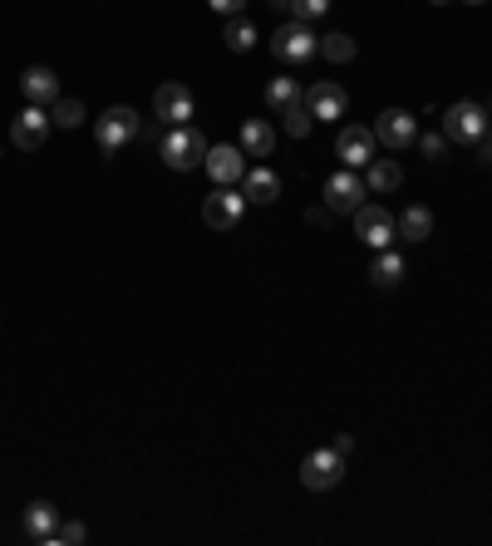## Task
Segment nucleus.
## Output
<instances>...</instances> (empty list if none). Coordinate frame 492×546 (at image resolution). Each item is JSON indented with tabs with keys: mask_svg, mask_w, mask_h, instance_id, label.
Segmentation results:
<instances>
[{
	"mask_svg": "<svg viewBox=\"0 0 492 546\" xmlns=\"http://www.w3.org/2000/svg\"><path fill=\"white\" fill-rule=\"evenodd\" d=\"M246 212V192L237 187H217L207 202H202V217H207V227H217V232H232L237 222H242Z\"/></svg>",
	"mask_w": 492,
	"mask_h": 546,
	"instance_id": "nucleus-11",
	"label": "nucleus"
},
{
	"mask_svg": "<svg viewBox=\"0 0 492 546\" xmlns=\"http://www.w3.org/2000/svg\"><path fill=\"white\" fill-rule=\"evenodd\" d=\"M320 55L330 64H350L355 55H360V45L350 40V35H320Z\"/></svg>",
	"mask_w": 492,
	"mask_h": 546,
	"instance_id": "nucleus-24",
	"label": "nucleus"
},
{
	"mask_svg": "<svg viewBox=\"0 0 492 546\" xmlns=\"http://www.w3.org/2000/svg\"><path fill=\"white\" fill-rule=\"evenodd\" d=\"M79 542H89V527H84V522H60L55 546H79Z\"/></svg>",
	"mask_w": 492,
	"mask_h": 546,
	"instance_id": "nucleus-27",
	"label": "nucleus"
},
{
	"mask_svg": "<svg viewBox=\"0 0 492 546\" xmlns=\"http://www.w3.org/2000/svg\"><path fill=\"white\" fill-rule=\"evenodd\" d=\"M50 138V109H40V104H25L15 119H10V143L20 148V153H40V143Z\"/></svg>",
	"mask_w": 492,
	"mask_h": 546,
	"instance_id": "nucleus-8",
	"label": "nucleus"
},
{
	"mask_svg": "<svg viewBox=\"0 0 492 546\" xmlns=\"http://www.w3.org/2000/svg\"><path fill=\"white\" fill-rule=\"evenodd\" d=\"M374 148H379V138H374V128H365V123H350L335 138V158L345 168H355V173H365L369 163H374Z\"/></svg>",
	"mask_w": 492,
	"mask_h": 546,
	"instance_id": "nucleus-6",
	"label": "nucleus"
},
{
	"mask_svg": "<svg viewBox=\"0 0 492 546\" xmlns=\"http://www.w3.org/2000/svg\"><path fill=\"white\" fill-rule=\"evenodd\" d=\"M374 138H379L384 148L404 153L409 143H419V123H414V114H404V109H384V114L374 119Z\"/></svg>",
	"mask_w": 492,
	"mask_h": 546,
	"instance_id": "nucleus-13",
	"label": "nucleus"
},
{
	"mask_svg": "<svg viewBox=\"0 0 492 546\" xmlns=\"http://www.w3.org/2000/svg\"><path fill=\"white\" fill-rule=\"evenodd\" d=\"M50 123H55V128H79V123H84V104H79V99H55Z\"/></svg>",
	"mask_w": 492,
	"mask_h": 546,
	"instance_id": "nucleus-25",
	"label": "nucleus"
},
{
	"mask_svg": "<svg viewBox=\"0 0 492 546\" xmlns=\"http://www.w3.org/2000/svg\"><path fill=\"white\" fill-rule=\"evenodd\" d=\"M394 227H399L404 242H429L433 237V212L429 207H404V212L394 217Z\"/></svg>",
	"mask_w": 492,
	"mask_h": 546,
	"instance_id": "nucleus-19",
	"label": "nucleus"
},
{
	"mask_svg": "<svg viewBox=\"0 0 492 546\" xmlns=\"http://www.w3.org/2000/svg\"><path fill=\"white\" fill-rule=\"evenodd\" d=\"M325 207L330 212H360L365 207V173L355 168H340L325 178Z\"/></svg>",
	"mask_w": 492,
	"mask_h": 546,
	"instance_id": "nucleus-9",
	"label": "nucleus"
},
{
	"mask_svg": "<svg viewBox=\"0 0 492 546\" xmlns=\"http://www.w3.org/2000/svg\"><path fill=\"white\" fill-rule=\"evenodd\" d=\"M153 114L168 123V128H178L197 114V99H192V89H187L183 79H168V84H158V94H153Z\"/></svg>",
	"mask_w": 492,
	"mask_h": 546,
	"instance_id": "nucleus-7",
	"label": "nucleus"
},
{
	"mask_svg": "<svg viewBox=\"0 0 492 546\" xmlns=\"http://www.w3.org/2000/svg\"><path fill=\"white\" fill-rule=\"evenodd\" d=\"M478 148H483V163H492V128H488V138H483Z\"/></svg>",
	"mask_w": 492,
	"mask_h": 546,
	"instance_id": "nucleus-32",
	"label": "nucleus"
},
{
	"mask_svg": "<svg viewBox=\"0 0 492 546\" xmlns=\"http://www.w3.org/2000/svg\"><path fill=\"white\" fill-rule=\"evenodd\" d=\"M468 5H488V0H468Z\"/></svg>",
	"mask_w": 492,
	"mask_h": 546,
	"instance_id": "nucleus-33",
	"label": "nucleus"
},
{
	"mask_svg": "<svg viewBox=\"0 0 492 546\" xmlns=\"http://www.w3.org/2000/svg\"><path fill=\"white\" fill-rule=\"evenodd\" d=\"M20 527H25V542L55 546V532H60V507H55V502H30Z\"/></svg>",
	"mask_w": 492,
	"mask_h": 546,
	"instance_id": "nucleus-16",
	"label": "nucleus"
},
{
	"mask_svg": "<svg viewBox=\"0 0 492 546\" xmlns=\"http://www.w3.org/2000/svg\"><path fill=\"white\" fill-rule=\"evenodd\" d=\"M355 237L365 246H374V251H384V246L399 242V227H394V212H384V207H360L355 212Z\"/></svg>",
	"mask_w": 492,
	"mask_h": 546,
	"instance_id": "nucleus-10",
	"label": "nucleus"
},
{
	"mask_svg": "<svg viewBox=\"0 0 492 546\" xmlns=\"http://www.w3.org/2000/svg\"><path fill=\"white\" fill-rule=\"evenodd\" d=\"M20 94H25V104L55 109V99H60V74L45 69V64H30V69L20 74Z\"/></svg>",
	"mask_w": 492,
	"mask_h": 546,
	"instance_id": "nucleus-15",
	"label": "nucleus"
},
{
	"mask_svg": "<svg viewBox=\"0 0 492 546\" xmlns=\"http://www.w3.org/2000/svg\"><path fill=\"white\" fill-rule=\"evenodd\" d=\"M369 276H374V286H384V291H389V286H399L409 271H404V256H399L394 246H384V251L374 256V271H369Z\"/></svg>",
	"mask_w": 492,
	"mask_h": 546,
	"instance_id": "nucleus-22",
	"label": "nucleus"
},
{
	"mask_svg": "<svg viewBox=\"0 0 492 546\" xmlns=\"http://www.w3.org/2000/svg\"><path fill=\"white\" fill-rule=\"evenodd\" d=\"M138 138V114L128 109V104H114V109H104L99 123H94V143H99V153L104 158H114L119 148H128Z\"/></svg>",
	"mask_w": 492,
	"mask_h": 546,
	"instance_id": "nucleus-4",
	"label": "nucleus"
},
{
	"mask_svg": "<svg viewBox=\"0 0 492 546\" xmlns=\"http://www.w3.org/2000/svg\"><path fill=\"white\" fill-rule=\"evenodd\" d=\"M419 153H424V158H433V163H438V158L448 153V138H443V133H419Z\"/></svg>",
	"mask_w": 492,
	"mask_h": 546,
	"instance_id": "nucleus-28",
	"label": "nucleus"
},
{
	"mask_svg": "<svg viewBox=\"0 0 492 546\" xmlns=\"http://www.w3.org/2000/svg\"><path fill=\"white\" fill-rule=\"evenodd\" d=\"M306 109H310V119H345V109H350V94L335 84V79H315L306 89Z\"/></svg>",
	"mask_w": 492,
	"mask_h": 546,
	"instance_id": "nucleus-14",
	"label": "nucleus"
},
{
	"mask_svg": "<svg viewBox=\"0 0 492 546\" xmlns=\"http://www.w3.org/2000/svg\"><path fill=\"white\" fill-rule=\"evenodd\" d=\"M301 104H306V84L301 79H286L281 74V79L266 84V109L271 114H286V109H301Z\"/></svg>",
	"mask_w": 492,
	"mask_h": 546,
	"instance_id": "nucleus-17",
	"label": "nucleus"
},
{
	"mask_svg": "<svg viewBox=\"0 0 492 546\" xmlns=\"http://www.w3.org/2000/svg\"><path fill=\"white\" fill-rule=\"evenodd\" d=\"M488 119L492 114H483V104L458 99V104L443 109V138H448V143H468V148H478V143L488 138V128H492Z\"/></svg>",
	"mask_w": 492,
	"mask_h": 546,
	"instance_id": "nucleus-1",
	"label": "nucleus"
},
{
	"mask_svg": "<svg viewBox=\"0 0 492 546\" xmlns=\"http://www.w3.org/2000/svg\"><path fill=\"white\" fill-rule=\"evenodd\" d=\"M330 5H335V0H296V10H291V15H296V20H320Z\"/></svg>",
	"mask_w": 492,
	"mask_h": 546,
	"instance_id": "nucleus-29",
	"label": "nucleus"
},
{
	"mask_svg": "<svg viewBox=\"0 0 492 546\" xmlns=\"http://www.w3.org/2000/svg\"><path fill=\"white\" fill-rule=\"evenodd\" d=\"M429 5H448V0H429Z\"/></svg>",
	"mask_w": 492,
	"mask_h": 546,
	"instance_id": "nucleus-34",
	"label": "nucleus"
},
{
	"mask_svg": "<svg viewBox=\"0 0 492 546\" xmlns=\"http://www.w3.org/2000/svg\"><path fill=\"white\" fill-rule=\"evenodd\" d=\"M340 478H345V453L335 443L330 448H315L306 463H301V483L310 492H330V487H340Z\"/></svg>",
	"mask_w": 492,
	"mask_h": 546,
	"instance_id": "nucleus-5",
	"label": "nucleus"
},
{
	"mask_svg": "<svg viewBox=\"0 0 492 546\" xmlns=\"http://www.w3.org/2000/svg\"><path fill=\"white\" fill-rule=\"evenodd\" d=\"M222 40H227V50H232V55H246V50L256 45V25H251L246 15H232V20L222 25Z\"/></svg>",
	"mask_w": 492,
	"mask_h": 546,
	"instance_id": "nucleus-23",
	"label": "nucleus"
},
{
	"mask_svg": "<svg viewBox=\"0 0 492 546\" xmlns=\"http://www.w3.org/2000/svg\"><path fill=\"white\" fill-rule=\"evenodd\" d=\"M222 20H232V15H246V0H207Z\"/></svg>",
	"mask_w": 492,
	"mask_h": 546,
	"instance_id": "nucleus-30",
	"label": "nucleus"
},
{
	"mask_svg": "<svg viewBox=\"0 0 492 546\" xmlns=\"http://www.w3.org/2000/svg\"><path fill=\"white\" fill-rule=\"evenodd\" d=\"M271 55L281 64H310L315 55H320V35L310 30V20H286L276 35H271Z\"/></svg>",
	"mask_w": 492,
	"mask_h": 546,
	"instance_id": "nucleus-2",
	"label": "nucleus"
},
{
	"mask_svg": "<svg viewBox=\"0 0 492 546\" xmlns=\"http://www.w3.org/2000/svg\"><path fill=\"white\" fill-rule=\"evenodd\" d=\"M242 182H246V202H256V207H271L281 197V178L271 168H251Z\"/></svg>",
	"mask_w": 492,
	"mask_h": 546,
	"instance_id": "nucleus-18",
	"label": "nucleus"
},
{
	"mask_svg": "<svg viewBox=\"0 0 492 546\" xmlns=\"http://www.w3.org/2000/svg\"><path fill=\"white\" fill-rule=\"evenodd\" d=\"M276 148V128L266 119H246L242 123V153H251V158H266Z\"/></svg>",
	"mask_w": 492,
	"mask_h": 546,
	"instance_id": "nucleus-20",
	"label": "nucleus"
},
{
	"mask_svg": "<svg viewBox=\"0 0 492 546\" xmlns=\"http://www.w3.org/2000/svg\"><path fill=\"white\" fill-rule=\"evenodd\" d=\"M202 168H207V178L217 182V187H232V182H242L246 178L242 143H217V148H207Z\"/></svg>",
	"mask_w": 492,
	"mask_h": 546,
	"instance_id": "nucleus-12",
	"label": "nucleus"
},
{
	"mask_svg": "<svg viewBox=\"0 0 492 546\" xmlns=\"http://www.w3.org/2000/svg\"><path fill=\"white\" fill-rule=\"evenodd\" d=\"M163 163L173 168V173H192V168H202V158H207V138L192 128V123H178V128H168L163 133Z\"/></svg>",
	"mask_w": 492,
	"mask_h": 546,
	"instance_id": "nucleus-3",
	"label": "nucleus"
},
{
	"mask_svg": "<svg viewBox=\"0 0 492 546\" xmlns=\"http://www.w3.org/2000/svg\"><path fill=\"white\" fill-rule=\"evenodd\" d=\"M281 119H286V133H291V138H306V133H310V123H315V119H310V109H306V104H301V109H286Z\"/></svg>",
	"mask_w": 492,
	"mask_h": 546,
	"instance_id": "nucleus-26",
	"label": "nucleus"
},
{
	"mask_svg": "<svg viewBox=\"0 0 492 546\" xmlns=\"http://www.w3.org/2000/svg\"><path fill=\"white\" fill-rule=\"evenodd\" d=\"M266 5H271V10H286V15L296 10V0H266Z\"/></svg>",
	"mask_w": 492,
	"mask_h": 546,
	"instance_id": "nucleus-31",
	"label": "nucleus"
},
{
	"mask_svg": "<svg viewBox=\"0 0 492 546\" xmlns=\"http://www.w3.org/2000/svg\"><path fill=\"white\" fill-rule=\"evenodd\" d=\"M399 182H404V168H399L394 158H374V163L365 168L369 192H399Z\"/></svg>",
	"mask_w": 492,
	"mask_h": 546,
	"instance_id": "nucleus-21",
	"label": "nucleus"
}]
</instances>
